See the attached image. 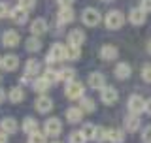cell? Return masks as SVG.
<instances>
[{
  "label": "cell",
  "mask_w": 151,
  "mask_h": 143,
  "mask_svg": "<svg viewBox=\"0 0 151 143\" xmlns=\"http://www.w3.org/2000/svg\"><path fill=\"white\" fill-rule=\"evenodd\" d=\"M81 119H83V111H81V107H70L68 111H66V121L72 122V124L79 122Z\"/></svg>",
  "instance_id": "cell-18"
},
{
  "label": "cell",
  "mask_w": 151,
  "mask_h": 143,
  "mask_svg": "<svg viewBox=\"0 0 151 143\" xmlns=\"http://www.w3.org/2000/svg\"><path fill=\"white\" fill-rule=\"evenodd\" d=\"M74 0H59V6H72Z\"/></svg>",
  "instance_id": "cell-42"
},
{
  "label": "cell",
  "mask_w": 151,
  "mask_h": 143,
  "mask_svg": "<svg viewBox=\"0 0 151 143\" xmlns=\"http://www.w3.org/2000/svg\"><path fill=\"white\" fill-rule=\"evenodd\" d=\"M123 23H125V17H123V13L117 11V9H111V11L106 15V28H110V30L121 28Z\"/></svg>",
  "instance_id": "cell-3"
},
{
  "label": "cell",
  "mask_w": 151,
  "mask_h": 143,
  "mask_svg": "<svg viewBox=\"0 0 151 143\" xmlns=\"http://www.w3.org/2000/svg\"><path fill=\"white\" fill-rule=\"evenodd\" d=\"M36 109L40 113H47V111H51L53 109V102H51V98H47V96H40L36 100Z\"/></svg>",
  "instance_id": "cell-16"
},
{
  "label": "cell",
  "mask_w": 151,
  "mask_h": 143,
  "mask_svg": "<svg viewBox=\"0 0 151 143\" xmlns=\"http://www.w3.org/2000/svg\"><path fill=\"white\" fill-rule=\"evenodd\" d=\"M94 128H96V126H93V124H85V126L81 128L83 136L87 137V139H93V136H94Z\"/></svg>",
  "instance_id": "cell-36"
},
{
  "label": "cell",
  "mask_w": 151,
  "mask_h": 143,
  "mask_svg": "<svg viewBox=\"0 0 151 143\" xmlns=\"http://www.w3.org/2000/svg\"><path fill=\"white\" fill-rule=\"evenodd\" d=\"M125 126H127V130H129V132H136L140 128V115L130 113V115L127 117V121H125Z\"/></svg>",
  "instance_id": "cell-20"
},
{
  "label": "cell",
  "mask_w": 151,
  "mask_h": 143,
  "mask_svg": "<svg viewBox=\"0 0 151 143\" xmlns=\"http://www.w3.org/2000/svg\"><path fill=\"white\" fill-rule=\"evenodd\" d=\"M108 139V130L102 126H96L94 128V136H93V141H104Z\"/></svg>",
  "instance_id": "cell-32"
},
{
  "label": "cell",
  "mask_w": 151,
  "mask_h": 143,
  "mask_svg": "<svg viewBox=\"0 0 151 143\" xmlns=\"http://www.w3.org/2000/svg\"><path fill=\"white\" fill-rule=\"evenodd\" d=\"M23 130H25L27 134H32V132H36V130H38V122H36V119L27 117V119H25V122H23Z\"/></svg>",
  "instance_id": "cell-27"
},
{
  "label": "cell",
  "mask_w": 151,
  "mask_h": 143,
  "mask_svg": "<svg viewBox=\"0 0 151 143\" xmlns=\"http://www.w3.org/2000/svg\"><path fill=\"white\" fill-rule=\"evenodd\" d=\"M0 130H4L6 134H15L17 132V121L13 117H6V119H2L0 121Z\"/></svg>",
  "instance_id": "cell-10"
},
{
  "label": "cell",
  "mask_w": 151,
  "mask_h": 143,
  "mask_svg": "<svg viewBox=\"0 0 151 143\" xmlns=\"http://www.w3.org/2000/svg\"><path fill=\"white\" fill-rule=\"evenodd\" d=\"M129 111L134 113V115H142L145 111V100L140 94H132L129 98Z\"/></svg>",
  "instance_id": "cell-4"
},
{
  "label": "cell",
  "mask_w": 151,
  "mask_h": 143,
  "mask_svg": "<svg viewBox=\"0 0 151 143\" xmlns=\"http://www.w3.org/2000/svg\"><path fill=\"white\" fill-rule=\"evenodd\" d=\"M89 87L91 89H104L106 87V79H104V75L100 74V72H93V74H89Z\"/></svg>",
  "instance_id": "cell-8"
},
{
  "label": "cell",
  "mask_w": 151,
  "mask_h": 143,
  "mask_svg": "<svg viewBox=\"0 0 151 143\" xmlns=\"http://www.w3.org/2000/svg\"><path fill=\"white\" fill-rule=\"evenodd\" d=\"M60 72V81H74L76 79V70L74 68H63V70H59Z\"/></svg>",
  "instance_id": "cell-31"
},
{
  "label": "cell",
  "mask_w": 151,
  "mask_h": 143,
  "mask_svg": "<svg viewBox=\"0 0 151 143\" xmlns=\"http://www.w3.org/2000/svg\"><path fill=\"white\" fill-rule=\"evenodd\" d=\"M74 9L70 6H60V11H59V23H63V25H66V23H72L74 21Z\"/></svg>",
  "instance_id": "cell-12"
},
{
  "label": "cell",
  "mask_w": 151,
  "mask_h": 143,
  "mask_svg": "<svg viewBox=\"0 0 151 143\" xmlns=\"http://www.w3.org/2000/svg\"><path fill=\"white\" fill-rule=\"evenodd\" d=\"M28 143H47V137L45 134H40V132H32V134H28Z\"/></svg>",
  "instance_id": "cell-33"
},
{
  "label": "cell",
  "mask_w": 151,
  "mask_h": 143,
  "mask_svg": "<svg viewBox=\"0 0 151 143\" xmlns=\"http://www.w3.org/2000/svg\"><path fill=\"white\" fill-rule=\"evenodd\" d=\"M53 143H60V141H53Z\"/></svg>",
  "instance_id": "cell-47"
},
{
  "label": "cell",
  "mask_w": 151,
  "mask_h": 143,
  "mask_svg": "<svg viewBox=\"0 0 151 143\" xmlns=\"http://www.w3.org/2000/svg\"><path fill=\"white\" fill-rule=\"evenodd\" d=\"M83 41H85V32L79 30V28H74V30L68 34V44H72V45H81Z\"/></svg>",
  "instance_id": "cell-15"
},
{
  "label": "cell",
  "mask_w": 151,
  "mask_h": 143,
  "mask_svg": "<svg viewBox=\"0 0 151 143\" xmlns=\"http://www.w3.org/2000/svg\"><path fill=\"white\" fill-rule=\"evenodd\" d=\"M64 92L70 100H81L83 94H85V87H83V83H79L78 79H74V81H68V83H66Z\"/></svg>",
  "instance_id": "cell-1"
},
{
  "label": "cell",
  "mask_w": 151,
  "mask_h": 143,
  "mask_svg": "<svg viewBox=\"0 0 151 143\" xmlns=\"http://www.w3.org/2000/svg\"><path fill=\"white\" fill-rule=\"evenodd\" d=\"M42 49V41L38 40V36H30L27 40V51H32V53H36V51Z\"/></svg>",
  "instance_id": "cell-26"
},
{
  "label": "cell",
  "mask_w": 151,
  "mask_h": 143,
  "mask_svg": "<svg viewBox=\"0 0 151 143\" xmlns=\"http://www.w3.org/2000/svg\"><path fill=\"white\" fill-rule=\"evenodd\" d=\"M142 141H144V143H151V124L144 128V132H142Z\"/></svg>",
  "instance_id": "cell-38"
},
{
  "label": "cell",
  "mask_w": 151,
  "mask_h": 143,
  "mask_svg": "<svg viewBox=\"0 0 151 143\" xmlns=\"http://www.w3.org/2000/svg\"><path fill=\"white\" fill-rule=\"evenodd\" d=\"M47 62H60V60H66V47L63 44H53L47 53Z\"/></svg>",
  "instance_id": "cell-2"
},
{
  "label": "cell",
  "mask_w": 151,
  "mask_h": 143,
  "mask_svg": "<svg viewBox=\"0 0 151 143\" xmlns=\"http://www.w3.org/2000/svg\"><path fill=\"white\" fill-rule=\"evenodd\" d=\"M0 64H2V59H0Z\"/></svg>",
  "instance_id": "cell-48"
},
{
  "label": "cell",
  "mask_w": 151,
  "mask_h": 143,
  "mask_svg": "<svg viewBox=\"0 0 151 143\" xmlns=\"http://www.w3.org/2000/svg\"><path fill=\"white\" fill-rule=\"evenodd\" d=\"M9 11H12V9L8 8V4L6 2H0V19H2V17H8Z\"/></svg>",
  "instance_id": "cell-39"
},
{
  "label": "cell",
  "mask_w": 151,
  "mask_h": 143,
  "mask_svg": "<svg viewBox=\"0 0 151 143\" xmlns=\"http://www.w3.org/2000/svg\"><path fill=\"white\" fill-rule=\"evenodd\" d=\"M4 98H6V94H4V90H2V89H0V104H2V102H4Z\"/></svg>",
  "instance_id": "cell-44"
},
{
  "label": "cell",
  "mask_w": 151,
  "mask_h": 143,
  "mask_svg": "<svg viewBox=\"0 0 151 143\" xmlns=\"http://www.w3.org/2000/svg\"><path fill=\"white\" fill-rule=\"evenodd\" d=\"M100 98L106 106H113L117 102V98H119V94H117V90L113 87H104V89H100Z\"/></svg>",
  "instance_id": "cell-7"
},
{
  "label": "cell",
  "mask_w": 151,
  "mask_h": 143,
  "mask_svg": "<svg viewBox=\"0 0 151 143\" xmlns=\"http://www.w3.org/2000/svg\"><path fill=\"white\" fill-rule=\"evenodd\" d=\"M45 30H47V23L44 21V19H34V21H32V25H30L32 36H42Z\"/></svg>",
  "instance_id": "cell-14"
},
{
  "label": "cell",
  "mask_w": 151,
  "mask_h": 143,
  "mask_svg": "<svg viewBox=\"0 0 151 143\" xmlns=\"http://www.w3.org/2000/svg\"><path fill=\"white\" fill-rule=\"evenodd\" d=\"M79 56H81V45L68 44V47H66V59L68 60H78Z\"/></svg>",
  "instance_id": "cell-21"
},
{
  "label": "cell",
  "mask_w": 151,
  "mask_h": 143,
  "mask_svg": "<svg viewBox=\"0 0 151 143\" xmlns=\"http://www.w3.org/2000/svg\"><path fill=\"white\" fill-rule=\"evenodd\" d=\"M68 139H70V143H85V141H87V137H85L83 132L79 130V132H72Z\"/></svg>",
  "instance_id": "cell-34"
},
{
  "label": "cell",
  "mask_w": 151,
  "mask_h": 143,
  "mask_svg": "<svg viewBox=\"0 0 151 143\" xmlns=\"http://www.w3.org/2000/svg\"><path fill=\"white\" fill-rule=\"evenodd\" d=\"M19 40H21V36H19V32H15V30H6L2 34V44L6 47H15L19 44Z\"/></svg>",
  "instance_id": "cell-9"
},
{
  "label": "cell",
  "mask_w": 151,
  "mask_h": 143,
  "mask_svg": "<svg viewBox=\"0 0 151 143\" xmlns=\"http://www.w3.org/2000/svg\"><path fill=\"white\" fill-rule=\"evenodd\" d=\"M9 17H12V19H13V23H17V25H25L27 19H28L27 9H23V8H15V9H12V11H9Z\"/></svg>",
  "instance_id": "cell-13"
},
{
  "label": "cell",
  "mask_w": 151,
  "mask_h": 143,
  "mask_svg": "<svg viewBox=\"0 0 151 143\" xmlns=\"http://www.w3.org/2000/svg\"><path fill=\"white\" fill-rule=\"evenodd\" d=\"M79 107H81V111H83V113H93V111H94V100H93V98L83 96V98H81V102H79Z\"/></svg>",
  "instance_id": "cell-25"
},
{
  "label": "cell",
  "mask_w": 151,
  "mask_h": 143,
  "mask_svg": "<svg viewBox=\"0 0 151 143\" xmlns=\"http://www.w3.org/2000/svg\"><path fill=\"white\" fill-rule=\"evenodd\" d=\"M102 2H111V0H102Z\"/></svg>",
  "instance_id": "cell-46"
},
{
  "label": "cell",
  "mask_w": 151,
  "mask_h": 143,
  "mask_svg": "<svg viewBox=\"0 0 151 143\" xmlns=\"http://www.w3.org/2000/svg\"><path fill=\"white\" fill-rule=\"evenodd\" d=\"M2 66L4 70H8V72H13V70H17V66H19V59H17V55H6V56H2Z\"/></svg>",
  "instance_id": "cell-11"
},
{
  "label": "cell",
  "mask_w": 151,
  "mask_h": 143,
  "mask_svg": "<svg viewBox=\"0 0 151 143\" xmlns=\"http://www.w3.org/2000/svg\"><path fill=\"white\" fill-rule=\"evenodd\" d=\"M44 130H45V134L47 136H53V137H57L63 132V124H60V121L59 119H47L45 121V126H44Z\"/></svg>",
  "instance_id": "cell-6"
},
{
  "label": "cell",
  "mask_w": 151,
  "mask_h": 143,
  "mask_svg": "<svg viewBox=\"0 0 151 143\" xmlns=\"http://www.w3.org/2000/svg\"><path fill=\"white\" fill-rule=\"evenodd\" d=\"M147 49H149V53H151V41H149V47H147Z\"/></svg>",
  "instance_id": "cell-45"
},
{
  "label": "cell",
  "mask_w": 151,
  "mask_h": 143,
  "mask_svg": "<svg viewBox=\"0 0 151 143\" xmlns=\"http://www.w3.org/2000/svg\"><path fill=\"white\" fill-rule=\"evenodd\" d=\"M145 111H147L149 115H151V98H149V100H145Z\"/></svg>",
  "instance_id": "cell-43"
},
{
  "label": "cell",
  "mask_w": 151,
  "mask_h": 143,
  "mask_svg": "<svg viewBox=\"0 0 151 143\" xmlns=\"http://www.w3.org/2000/svg\"><path fill=\"white\" fill-rule=\"evenodd\" d=\"M81 19L87 26H96L98 23H100V11L94 9V8H87V9H83Z\"/></svg>",
  "instance_id": "cell-5"
},
{
  "label": "cell",
  "mask_w": 151,
  "mask_h": 143,
  "mask_svg": "<svg viewBox=\"0 0 151 143\" xmlns=\"http://www.w3.org/2000/svg\"><path fill=\"white\" fill-rule=\"evenodd\" d=\"M0 143H8V134L4 130H0Z\"/></svg>",
  "instance_id": "cell-41"
},
{
  "label": "cell",
  "mask_w": 151,
  "mask_h": 143,
  "mask_svg": "<svg viewBox=\"0 0 151 143\" xmlns=\"http://www.w3.org/2000/svg\"><path fill=\"white\" fill-rule=\"evenodd\" d=\"M49 87H51V83H49L45 77H38V79L34 81V90H36V92H45Z\"/></svg>",
  "instance_id": "cell-28"
},
{
  "label": "cell",
  "mask_w": 151,
  "mask_h": 143,
  "mask_svg": "<svg viewBox=\"0 0 151 143\" xmlns=\"http://www.w3.org/2000/svg\"><path fill=\"white\" fill-rule=\"evenodd\" d=\"M9 100H12L13 104H19L25 100V90H23L21 87H13L12 90H9Z\"/></svg>",
  "instance_id": "cell-23"
},
{
  "label": "cell",
  "mask_w": 151,
  "mask_h": 143,
  "mask_svg": "<svg viewBox=\"0 0 151 143\" xmlns=\"http://www.w3.org/2000/svg\"><path fill=\"white\" fill-rule=\"evenodd\" d=\"M142 79H144L145 83H151V64H145L144 68H142Z\"/></svg>",
  "instance_id": "cell-35"
},
{
  "label": "cell",
  "mask_w": 151,
  "mask_h": 143,
  "mask_svg": "<svg viewBox=\"0 0 151 143\" xmlns=\"http://www.w3.org/2000/svg\"><path fill=\"white\" fill-rule=\"evenodd\" d=\"M130 23L132 25H144L145 23V11L144 9H138V8H134V9H130Z\"/></svg>",
  "instance_id": "cell-17"
},
{
  "label": "cell",
  "mask_w": 151,
  "mask_h": 143,
  "mask_svg": "<svg viewBox=\"0 0 151 143\" xmlns=\"http://www.w3.org/2000/svg\"><path fill=\"white\" fill-rule=\"evenodd\" d=\"M108 139H110L111 143H121L123 139H125L123 130H119V128H110V130H108Z\"/></svg>",
  "instance_id": "cell-24"
},
{
  "label": "cell",
  "mask_w": 151,
  "mask_h": 143,
  "mask_svg": "<svg viewBox=\"0 0 151 143\" xmlns=\"http://www.w3.org/2000/svg\"><path fill=\"white\" fill-rule=\"evenodd\" d=\"M0 79H2V75H0Z\"/></svg>",
  "instance_id": "cell-49"
},
{
  "label": "cell",
  "mask_w": 151,
  "mask_h": 143,
  "mask_svg": "<svg viewBox=\"0 0 151 143\" xmlns=\"http://www.w3.org/2000/svg\"><path fill=\"white\" fill-rule=\"evenodd\" d=\"M117 55H119V51H117L115 45H104L100 49V56L104 60H113V59H117Z\"/></svg>",
  "instance_id": "cell-19"
},
{
  "label": "cell",
  "mask_w": 151,
  "mask_h": 143,
  "mask_svg": "<svg viewBox=\"0 0 151 143\" xmlns=\"http://www.w3.org/2000/svg\"><path fill=\"white\" fill-rule=\"evenodd\" d=\"M142 9L145 13H151V0H142Z\"/></svg>",
  "instance_id": "cell-40"
},
{
  "label": "cell",
  "mask_w": 151,
  "mask_h": 143,
  "mask_svg": "<svg viewBox=\"0 0 151 143\" xmlns=\"http://www.w3.org/2000/svg\"><path fill=\"white\" fill-rule=\"evenodd\" d=\"M38 72H40V64H38V60L30 59V60L27 62V66H25V74H27V75H36Z\"/></svg>",
  "instance_id": "cell-29"
},
{
  "label": "cell",
  "mask_w": 151,
  "mask_h": 143,
  "mask_svg": "<svg viewBox=\"0 0 151 143\" xmlns=\"http://www.w3.org/2000/svg\"><path fill=\"white\" fill-rule=\"evenodd\" d=\"M115 75H117L119 79H129V77H130V66L127 64V62L117 64V66H115Z\"/></svg>",
  "instance_id": "cell-22"
},
{
  "label": "cell",
  "mask_w": 151,
  "mask_h": 143,
  "mask_svg": "<svg viewBox=\"0 0 151 143\" xmlns=\"http://www.w3.org/2000/svg\"><path fill=\"white\" fill-rule=\"evenodd\" d=\"M17 2H19V8L27 9V11H28V9H32V8L36 6V0H17Z\"/></svg>",
  "instance_id": "cell-37"
},
{
  "label": "cell",
  "mask_w": 151,
  "mask_h": 143,
  "mask_svg": "<svg viewBox=\"0 0 151 143\" xmlns=\"http://www.w3.org/2000/svg\"><path fill=\"white\" fill-rule=\"evenodd\" d=\"M44 77L49 81V83H57V81H60V72L59 70H53V68H47Z\"/></svg>",
  "instance_id": "cell-30"
}]
</instances>
